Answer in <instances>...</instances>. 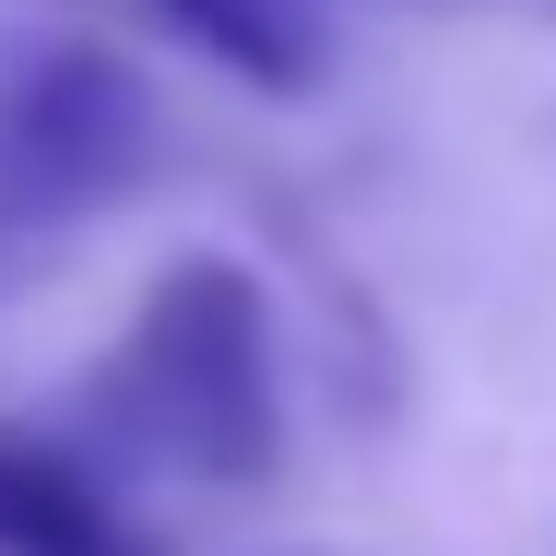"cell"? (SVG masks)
Here are the masks:
<instances>
[{"label":"cell","mask_w":556,"mask_h":556,"mask_svg":"<svg viewBox=\"0 0 556 556\" xmlns=\"http://www.w3.org/2000/svg\"><path fill=\"white\" fill-rule=\"evenodd\" d=\"M60 439L96 473H142V485H202V497H249L285 473V367H273V296L249 261L190 249L142 285V308L118 343L72 379Z\"/></svg>","instance_id":"6da1fadb"},{"label":"cell","mask_w":556,"mask_h":556,"mask_svg":"<svg viewBox=\"0 0 556 556\" xmlns=\"http://www.w3.org/2000/svg\"><path fill=\"white\" fill-rule=\"evenodd\" d=\"M142 178H154V96L118 48L48 36L0 60V225L12 237L108 214Z\"/></svg>","instance_id":"7a4b0ae2"},{"label":"cell","mask_w":556,"mask_h":556,"mask_svg":"<svg viewBox=\"0 0 556 556\" xmlns=\"http://www.w3.org/2000/svg\"><path fill=\"white\" fill-rule=\"evenodd\" d=\"M0 556H142L118 485L60 439L0 415Z\"/></svg>","instance_id":"3957f363"},{"label":"cell","mask_w":556,"mask_h":556,"mask_svg":"<svg viewBox=\"0 0 556 556\" xmlns=\"http://www.w3.org/2000/svg\"><path fill=\"white\" fill-rule=\"evenodd\" d=\"M108 12L202 48L214 72L261 84V96H320L332 84V12L320 0H108Z\"/></svg>","instance_id":"277c9868"},{"label":"cell","mask_w":556,"mask_h":556,"mask_svg":"<svg viewBox=\"0 0 556 556\" xmlns=\"http://www.w3.org/2000/svg\"><path fill=\"white\" fill-rule=\"evenodd\" d=\"M415 12H473V24H556V0H415Z\"/></svg>","instance_id":"5b68a950"},{"label":"cell","mask_w":556,"mask_h":556,"mask_svg":"<svg viewBox=\"0 0 556 556\" xmlns=\"http://www.w3.org/2000/svg\"><path fill=\"white\" fill-rule=\"evenodd\" d=\"M0 237H12V225H0Z\"/></svg>","instance_id":"8992f818"},{"label":"cell","mask_w":556,"mask_h":556,"mask_svg":"<svg viewBox=\"0 0 556 556\" xmlns=\"http://www.w3.org/2000/svg\"><path fill=\"white\" fill-rule=\"evenodd\" d=\"M142 556H154V545H142Z\"/></svg>","instance_id":"52a82bcc"}]
</instances>
